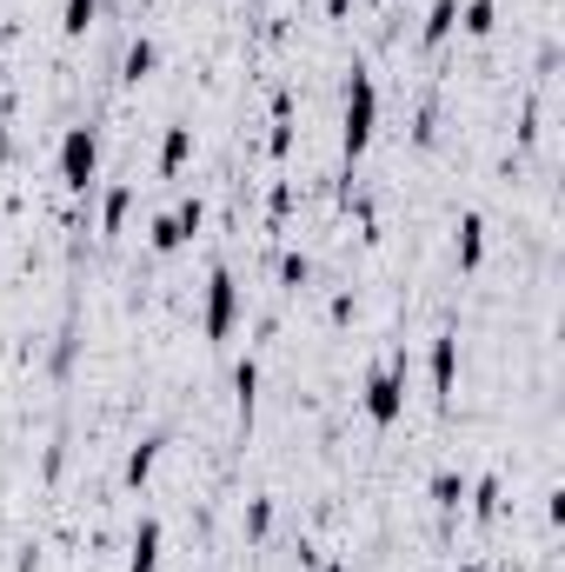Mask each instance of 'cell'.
<instances>
[{
    "label": "cell",
    "mask_w": 565,
    "mask_h": 572,
    "mask_svg": "<svg viewBox=\"0 0 565 572\" xmlns=\"http://www.w3.org/2000/svg\"><path fill=\"white\" fill-rule=\"evenodd\" d=\"M233 400H240V433H253V407H260V367L253 360L233 367Z\"/></svg>",
    "instance_id": "ba28073f"
},
{
    "label": "cell",
    "mask_w": 565,
    "mask_h": 572,
    "mask_svg": "<svg viewBox=\"0 0 565 572\" xmlns=\"http://www.w3.org/2000/svg\"><path fill=\"white\" fill-rule=\"evenodd\" d=\"M200 220H206V207H200V200H180V213L153 220V233H147V240H153V253H173L180 240H193V233H200Z\"/></svg>",
    "instance_id": "5b68a950"
},
{
    "label": "cell",
    "mask_w": 565,
    "mask_h": 572,
    "mask_svg": "<svg viewBox=\"0 0 565 572\" xmlns=\"http://www.w3.org/2000/svg\"><path fill=\"white\" fill-rule=\"evenodd\" d=\"M280 273H286L293 287H306V273H313V267H306V253H286V260H280Z\"/></svg>",
    "instance_id": "ffe728a7"
},
{
    "label": "cell",
    "mask_w": 565,
    "mask_h": 572,
    "mask_svg": "<svg viewBox=\"0 0 565 572\" xmlns=\"http://www.w3.org/2000/svg\"><path fill=\"white\" fill-rule=\"evenodd\" d=\"M433 500H440L446 513H460V500H466V480H460V473H440V480H433Z\"/></svg>",
    "instance_id": "2e32d148"
},
{
    "label": "cell",
    "mask_w": 565,
    "mask_h": 572,
    "mask_svg": "<svg viewBox=\"0 0 565 572\" xmlns=\"http://www.w3.org/2000/svg\"><path fill=\"white\" fill-rule=\"evenodd\" d=\"M460 27H466V33H493V0H473Z\"/></svg>",
    "instance_id": "ac0fdd59"
},
{
    "label": "cell",
    "mask_w": 565,
    "mask_h": 572,
    "mask_svg": "<svg viewBox=\"0 0 565 572\" xmlns=\"http://www.w3.org/2000/svg\"><path fill=\"white\" fill-rule=\"evenodd\" d=\"M127 207H133V193H127V187H113V193H107V207H100V227H107V233H120V227H127Z\"/></svg>",
    "instance_id": "9a60e30c"
},
{
    "label": "cell",
    "mask_w": 565,
    "mask_h": 572,
    "mask_svg": "<svg viewBox=\"0 0 565 572\" xmlns=\"http://www.w3.org/2000/svg\"><path fill=\"white\" fill-rule=\"evenodd\" d=\"M233 320H240V280L226 267H213V280H206V340H226Z\"/></svg>",
    "instance_id": "3957f363"
},
{
    "label": "cell",
    "mask_w": 565,
    "mask_h": 572,
    "mask_svg": "<svg viewBox=\"0 0 565 572\" xmlns=\"http://www.w3.org/2000/svg\"><path fill=\"white\" fill-rule=\"evenodd\" d=\"M460 572H480V566H460Z\"/></svg>",
    "instance_id": "7402d4cb"
},
{
    "label": "cell",
    "mask_w": 565,
    "mask_h": 572,
    "mask_svg": "<svg viewBox=\"0 0 565 572\" xmlns=\"http://www.w3.org/2000/svg\"><path fill=\"white\" fill-rule=\"evenodd\" d=\"M373 127H380V87H373V73L353 67V80H346V127H340L346 160H360L373 147Z\"/></svg>",
    "instance_id": "6da1fadb"
},
{
    "label": "cell",
    "mask_w": 565,
    "mask_h": 572,
    "mask_svg": "<svg viewBox=\"0 0 565 572\" xmlns=\"http://www.w3.org/2000/svg\"><path fill=\"white\" fill-rule=\"evenodd\" d=\"M93 7H100V0H67L60 27H67V33H87V27H93Z\"/></svg>",
    "instance_id": "e0dca14e"
},
{
    "label": "cell",
    "mask_w": 565,
    "mask_h": 572,
    "mask_svg": "<svg viewBox=\"0 0 565 572\" xmlns=\"http://www.w3.org/2000/svg\"><path fill=\"white\" fill-rule=\"evenodd\" d=\"M400 407H406V367L373 373V380H366V420H373V427H393Z\"/></svg>",
    "instance_id": "277c9868"
},
{
    "label": "cell",
    "mask_w": 565,
    "mask_h": 572,
    "mask_svg": "<svg viewBox=\"0 0 565 572\" xmlns=\"http://www.w3.org/2000/svg\"><path fill=\"white\" fill-rule=\"evenodd\" d=\"M153 60H160V53H153V40H133V47H127V60H120V80H133V87H140V80L153 73Z\"/></svg>",
    "instance_id": "8fae6325"
},
{
    "label": "cell",
    "mask_w": 565,
    "mask_h": 572,
    "mask_svg": "<svg viewBox=\"0 0 565 572\" xmlns=\"http://www.w3.org/2000/svg\"><path fill=\"white\" fill-rule=\"evenodd\" d=\"M453 380H460V340L440 333V340H433V400H440V407L453 400Z\"/></svg>",
    "instance_id": "8992f818"
},
{
    "label": "cell",
    "mask_w": 565,
    "mask_h": 572,
    "mask_svg": "<svg viewBox=\"0 0 565 572\" xmlns=\"http://www.w3.org/2000/svg\"><path fill=\"white\" fill-rule=\"evenodd\" d=\"M186 153H193V133H186V127H167V140H160V173H180Z\"/></svg>",
    "instance_id": "30bf717a"
},
{
    "label": "cell",
    "mask_w": 565,
    "mask_h": 572,
    "mask_svg": "<svg viewBox=\"0 0 565 572\" xmlns=\"http://www.w3.org/2000/svg\"><path fill=\"white\" fill-rule=\"evenodd\" d=\"M326 572H346V566H326Z\"/></svg>",
    "instance_id": "44dd1931"
},
{
    "label": "cell",
    "mask_w": 565,
    "mask_h": 572,
    "mask_svg": "<svg viewBox=\"0 0 565 572\" xmlns=\"http://www.w3.org/2000/svg\"><path fill=\"white\" fill-rule=\"evenodd\" d=\"M473 520H480V526L500 520V480H480V486H473Z\"/></svg>",
    "instance_id": "5bb4252c"
},
{
    "label": "cell",
    "mask_w": 565,
    "mask_h": 572,
    "mask_svg": "<svg viewBox=\"0 0 565 572\" xmlns=\"http://www.w3.org/2000/svg\"><path fill=\"white\" fill-rule=\"evenodd\" d=\"M160 520H140V533H133V553H127V572H160Z\"/></svg>",
    "instance_id": "52a82bcc"
},
{
    "label": "cell",
    "mask_w": 565,
    "mask_h": 572,
    "mask_svg": "<svg viewBox=\"0 0 565 572\" xmlns=\"http://www.w3.org/2000/svg\"><path fill=\"white\" fill-rule=\"evenodd\" d=\"M453 27H460V0H433V13H426V47H440Z\"/></svg>",
    "instance_id": "4fadbf2b"
},
{
    "label": "cell",
    "mask_w": 565,
    "mask_h": 572,
    "mask_svg": "<svg viewBox=\"0 0 565 572\" xmlns=\"http://www.w3.org/2000/svg\"><path fill=\"white\" fill-rule=\"evenodd\" d=\"M266 526H273V506H266V500H253V506H246V533H253V540H260V533H266Z\"/></svg>",
    "instance_id": "d6986e66"
},
{
    "label": "cell",
    "mask_w": 565,
    "mask_h": 572,
    "mask_svg": "<svg viewBox=\"0 0 565 572\" xmlns=\"http://www.w3.org/2000/svg\"><path fill=\"white\" fill-rule=\"evenodd\" d=\"M93 167H100V140H93V127H67V140H60V180H67L73 193H87Z\"/></svg>",
    "instance_id": "7a4b0ae2"
},
{
    "label": "cell",
    "mask_w": 565,
    "mask_h": 572,
    "mask_svg": "<svg viewBox=\"0 0 565 572\" xmlns=\"http://www.w3.org/2000/svg\"><path fill=\"white\" fill-rule=\"evenodd\" d=\"M160 446H167V440H140V446L127 453V486H147V473H153V460H160Z\"/></svg>",
    "instance_id": "7c38bea8"
},
{
    "label": "cell",
    "mask_w": 565,
    "mask_h": 572,
    "mask_svg": "<svg viewBox=\"0 0 565 572\" xmlns=\"http://www.w3.org/2000/svg\"><path fill=\"white\" fill-rule=\"evenodd\" d=\"M480 253H486V220H480V213H460V267L473 273Z\"/></svg>",
    "instance_id": "9c48e42d"
},
{
    "label": "cell",
    "mask_w": 565,
    "mask_h": 572,
    "mask_svg": "<svg viewBox=\"0 0 565 572\" xmlns=\"http://www.w3.org/2000/svg\"><path fill=\"white\" fill-rule=\"evenodd\" d=\"M0 73H7V60H0Z\"/></svg>",
    "instance_id": "603a6c76"
}]
</instances>
